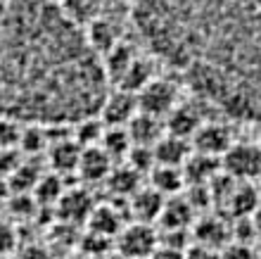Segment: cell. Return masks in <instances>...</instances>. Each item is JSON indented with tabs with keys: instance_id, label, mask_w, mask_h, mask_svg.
Wrapping results in <instances>:
<instances>
[{
	"instance_id": "1",
	"label": "cell",
	"mask_w": 261,
	"mask_h": 259,
	"mask_svg": "<svg viewBox=\"0 0 261 259\" xmlns=\"http://www.w3.org/2000/svg\"><path fill=\"white\" fill-rule=\"evenodd\" d=\"M157 62L216 112L261 122V0H133Z\"/></svg>"
},
{
	"instance_id": "2",
	"label": "cell",
	"mask_w": 261,
	"mask_h": 259,
	"mask_svg": "<svg viewBox=\"0 0 261 259\" xmlns=\"http://www.w3.org/2000/svg\"><path fill=\"white\" fill-rule=\"evenodd\" d=\"M102 57L60 3L0 0V116L79 124L107 98Z\"/></svg>"
},
{
	"instance_id": "3",
	"label": "cell",
	"mask_w": 261,
	"mask_h": 259,
	"mask_svg": "<svg viewBox=\"0 0 261 259\" xmlns=\"http://www.w3.org/2000/svg\"><path fill=\"white\" fill-rule=\"evenodd\" d=\"M138 96V109L147 112L152 116H166L176 105H178V88L173 81L166 79H152Z\"/></svg>"
},
{
	"instance_id": "4",
	"label": "cell",
	"mask_w": 261,
	"mask_h": 259,
	"mask_svg": "<svg viewBox=\"0 0 261 259\" xmlns=\"http://www.w3.org/2000/svg\"><path fill=\"white\" fill-rule=\"evenodd\" d=\"M159 240L154 236L150 224L138 221L133 226H126L119 231V252L128 259H147L157 250Z\"/></svg>"
},
{
	"instance_id": "5",
	"label": "cell",
	"mask_w": 261,
	"mask_h": 259,
	"mask_svg": "<svg viewBox=\"0 0 261 259\" xmlns=\"http://www.w3.org/2000/svg\"><path fill=\"white\" fill-rule=\"evenodd\" d=\"M226 174L238 181L261 176V150L256 145H230L223 159Z\"/></svg>"
},
{
	"instance_id": "6",
	"label": "cell",
	"mask_w": 261,
	"mask_h": 259,
	"mask_svg": "<svg viewBox=\"0 0 261 259\" xmlns=\"http://www.w3.org/2000/svg\"><path fill=\"white\" fill-rule=\"evenodd\" d=\"M138 112V96L130 90L119 88L117 93H107L97 116H102L110 126H126Z\"/></svg>"
},
{
	"instance_id": "7",
	"label": "cell",
	"mask_w": 261,
	"mask_h": 259,
	"mask_svg": "<svg viewBox=\"0 0 261 259\" xmlns=\"http://www.w3.org/2000/svg\"><path fill=\"white\" fill-rule=\"evenodd\" d=\"M230 129L223 126V124H202L197 129V133L193 136V143H195V150L197 152H204V155H212V157H219V155H226L228 148H230Z\"/></svg>"
},
{
	"instance_id": "8",
	"label": "cell",
	"mask_w": 261,
	"mask_h": 259,
	"mask_svg": "<svg viewBox=\"0 0 261 259\" xmlns=\"http://www.w3.org/2000/svg\"><path fill=\"white\" fill-rule=\"evenodd\" d=\"M93 207H95V202L90 198V193H86V191H64L62 198L57 200L60 217H62L67 224L88 221Z\"/></svg>"
},
{
	"instance_id": "9",
	"label": "cell",
	"mask_w": 261,
	"mask_h": 259,
	"mask_svg": "<svg viewBox=\"0 0 261 259\" xmlns=\"http://www.w3.org/2000/svg\"><path fill=\"white\" fill-rule=\"evenodd\" d=\"M195 209L190 207L186 198H169L164 200V207L159 211V224L164 231H188V226L193 221Z\"/></svg>"
},
{
	"instance_id": "10",
	"label": "cell",
	"mask_w": 261,
	"mask_h": 259,
	"mask_svg": "<svg viewBox=\"0 0 261 259\" xmlns=\"http://www.w3.org/2000/svg\"><path fill=\"white\" fill-rule=\"evenodd\" d=\"M83 31H86V38H88V43L93 45V50H95L100 57H102L105 53H110V50L119 43L117 27H114V21H110L107 17H95V19H90L88 24L83 27Z\"/></svg>"
},
{
	"instance_id": "11",
	"label": "cell",
	"mask_w": 261,
	"mask_h": 259,
	"mask_svg": "<svg viewBox=\"0 0 261 259\" xmlns=\"http://www.w3.org/2000/svg\"><path fill=\"white\" fill-rule=\"evenodd\" d=\"M169 119H166V129L171 136H178V138H193L197 133V129L202 126V116L199 112L193 107V105H176V107L169 112Z\"/></svg>"
},
{
	"instance_id": "12",
	"label": "cell",
	"mask_w": 261,
	"mask_h": 259,
	"mask_svg": "<svg viewBox=\"0 0 261 259\" xmlns=\"http://www.w3.org/2000/svg\"><path fill=\"white\" fill-rule=\"evenodd\" d=\"M79 174L86 181H105L112 171V157L102 150V148H83L81 152V162H79Z\"/></svg>"
},
{
	"instance_id": "13",
	"label": "cell",
	"mask_w": 261,
	"mask_h": 259,
	"mask_svg": "<svg viewBox=\"0 0 261 259\" xmlns=\"http://www.w3.org/2000/svg\"><path fill=\"white\" fill-rule=\"evenodd\" d=\"M126 131L130 136V143L133 145H154L162 138V124H159V116H152L147 112H140L138 109L136 116L126 124Z\"/></svg>"
},
{
	"instance_id": "14",
	"label": "cell",
	"mask_w": 261,
	"mask_h": 259,
	"mask_svg": "<svg viewBox=\"0 0 261 259\" xmlns=\"http://www.w3.org/2000/svg\"><path fill=\"white\" fill-rule=\"evenodd\" d=\"M154 150V159L157 164H169V167H183L186 159L190 157V148H188L186 138L178 136H162L157 143L152 145Z\"/></svg>"
},
{
	"instance_id": "15",
	"label": "cell",
	"mask_w": 261,
	"mask_h": 259,
	"mask_svg": "<svg viewBox=\"0 0 261 259\" xmlns=\"http://www.w3.org/2000/svg\"><path fill=\"white\" fill-rule=\"evenodd\" d=\"M216 174H219L216 157L204 155V152H195L183 164V176L188 183H209Z\"/></svg>"
},
{
	"instance_id": "16",
	"label": "cell",
	"mask_w": 261,
	"mask_h": 259,
	"mask_svg": "<svg viewBox=\"0 0 261 259\" xmlns=\"http://www.w3.org/2000/svg\"><path fill=\"white\" fill-rule=\"evenodd\" d=\"M164 195L154 188H138L133 193V214H136L138 221H145V224H150V221H157L159 219V211L164 207Z\"/></svg>"
},
{
	"instance_id": "17",
	"label": "cell",
	"mask_w": 261,
	"mask_h": 259,
	"mask_svg": "<svg viewBox=\"0 0 261 259\" xmlns=\"http://www.w3.org/2000/svg\"><path fill=\"white\" fill-rule=\"evenodd\" d=\"M48 152H50V164H53V169L60 171V174H67V171L79 169L83 145L74 143V140H57V143L50 145Z\"/></svg>"
},
{
	"instance_id": "18",
	"label": "cell",
	"mask_w": 261,
	"mask_h": 259,
	"mask_svg": "<svg viewBox=\"0 0 261 259\" xmlns=\"http://www.w3.org/2000/svg\"><path fill=\"white\" fill-rule=\"evenodd\" d=\"M154 79V67H152V60L147 57H133L130 67L126 69V74L121 76L119 81V88L130 90V93H140V90L147 86V83Z\"/></svg>"
},
{
	"instance_id": "19",
	"label": "cell",
	"mask_w": 261,
	"mask_h": 259,
	"mask_svg": "<svg viewBox=\"0 0 261 259\" xmlns=\"http://www.w3.org/2000/svg\"><path fill=\"white\" fill-rule=\"evenodd\" d=\"M136 53L128 48V43H121L119 41L110 53L102 55V67H105V74H107V81H121V76L126 74V69L130 67Z\"/></svg>"
},
{
	"instance_id": "20",
	"label": "cell",
	"mask_w": 261,
	"mask_h": 259,
	"mask_svg": "<svg viewBox=\"0 0 261 259\" xmlns=\"http://www.w3.org/2000/svg\"><path fill=\"white\" fill-rule=\"evenodd\" d=\"M88 224H90V233H97V236H105V238H112V236H117L124 228L119 211L112 209L110 205L93 207V211H90V217H88Z\"/></svg>"
},
{
	"instance_id": "21",
	"label": "cell",
	"mask_w": 261,
	"mask_h": 259,
	"mask_svg": "<svg viewBox=\"0 0 261 259\" xmlns=\"http://www.w3.org/2000/svg\"><path fill=\"white\" fill-rule=\"evenodd\" d=\"M228 209L233 217H249L252 211L259 207V193H256L254 185H249L247 181L242 183H235L233 193L228 195Z\"/></svg>"
},
{
	"instance_id": "22",
	"label": "cell",
	"mask_w": 261,
	"mask_h": 259,
	"mask_svg": "<svg viewBox=\"0 0 261 259\" xmlns=\"http://www.w3.org/2000/svg\"><path fill=\"white\" fill-rule=\"evenodd\" d=\"M195 240L202 243V245H206V247L219 250V247L226 245L228 228H226V224H223L221 219L204 217V219H199L197 226H195Z\"/></svg>"
},
{
	"instance_id": "23",
	"label": "cell",
	"mask_w": 261,
	"mask_h": 259,
	"mask_svg": "<svg viewBox=\"0 0 261 259\" xmlns=\"http://www.w3.org/2000/svg\"><path fill=\"white\" fill-rule=\"evenodd\" d=\"M183 174H180V167H169V164H154L152 169V188L159 191L164 198L169 195H176V193L183 188Z\"/></svg>"
},
{
	"instance_id": "24",
	"label": "cell",
	"mask_w": 261,
	"mask_h": 259,
	"mask_svg": "<svg viewBox=\"0 0 261 259\" xmlns=\"http://www.w3.org/2000/svg\"><path fill=\"white\" fill-rule=\"evenodd\" d=\"M60 5L67 10V14L74 21H79L81 27H86L90 19L100 17V7H102V0H62Z\"/></svg>"
},
{
	"instance_id": "25",
	"label": "cell",
	"mask_w": 261,
	"mask_h": 259,
	"mask_svg": "<svg viewBox=\"0 0 261 259\" xmlns=\"http://www.w3.org/2000/svg\"><path fill=\"white\" fill-rule=\"evenodd\" d=\"M138 174L133 167H119V169H112L110 176H107V183L117 195H133L138 191Z\"/></svg>"
},
{
	"instance_id": "26",
	"label": "cell",
	"mask_w": 261,
	"mask_h": 259,
	"mask_svg": "<svg viewBox=\"0 0 261 259\" xmlns=\"http://www.w3.org/2000/svg\"><path fill=\"white\" fill-rule=\"evenodd\" d=\"M102 150L107 152V155L114 159V157H121V155H128L130 150V136H128V131L121 129V126H112L110 131H105L102 133Z\"/></svg>"
},
{
	"instance_id": "27",
	"label": "cell",
	"mask_w": 261,
	"mask_h": 259,
	"mask_svg": "<svg viewBox=\"0 0 261 259\" xmlns=\"http://www.w3.org/2000/svg\"><path fill=\"white\" fill-rule=\"evenodd\" d=\"M45 129L41 124H24L21 126V136H19V148L27 155H36V152L45 150Z\"/></svg>"
},
{
	"instance_id": "28",
	"label": "cell",
	"mask_w": 261,
	"mask_h": 259,
	"mask_svg": "<svg viewBox=\"0 0 261 259\" xmlns=\"http://www.w3.org/2000/svg\"><path fill=\"white\" fill-rule=\"evenodd\" d=\"M34 191H36V200H38V202H43V205H55L57 200L62 198L64 188L57 176H41L38 183L34 185Z\"/></svg>"
},
{
	"instance_id": "29",
	"label": "cell",
	"mask_w": 261,
	"mask_h": 259,
	"mask_svg": "<svg viewBox=\"0 0 261 259\" xmlns=\"http://www.w3.org/2000/svg\"><path fill=\"white\" fill-rule=\"evenodd\" d=\"M21 136V124L14 119L0 116V150H14L19 145Z\"/></svg>"
},
{
	"instance_id": "30",
	"label": "cell",
	"mask_w": 261,
	"mask_h": 259,
	"mask_svg": "<svg viewBox=\"0 0 261 259\" xmlns=\"http://www.w3.org/2000/svg\"><path fill=\"white\" fill-rule=\"evenodd\" d=\"M14 250H17V233L10 221L0 219V257H7Z\"/></svg>"
},
{
	"instance_id": "31",
	"label": "cell",
	"mask_w": 261,
	"mask_h": 259,
	"mask_svg": "<svg viewBox=\"0 0 261 259\" xmlns=\"http://www.w3.org/2000/svg\"><path fill=\"white\" fill-rule=\"evenodd\" d=\"M219 259H256L254 250L245 243H233V245H226L219 252Z\"/></svg>"
},
{
	"instance_id": "32",
	"label": "cell",
	"mask_w": 261,
	"mask_h": 259,
	"mask_svg": "<svg viewBox=\"0 0 261 259\" xmlns=\"http://www.w3.org/2000/svg\"><path fill=\"white\" fill-rule=\"evenodd\" d=\"M12 259H53L50 252L45 247H38V245H24L19 250H14V257Z\"/></svg>"
},
{
	"instance_id": "33",
	"label": "cell",
	"mask_w": 261,
	"mask_h": 259,
	"mask_svg": "<svg viewBox=\"0 0 261 259\" xmlns=\"http://www.w3.org/2000/svg\"><path fill=\"white\" fill-rule=\"evenodd\" d=\"M152 259H186V250H180V247H171V245H164V243H159L157 250L152 252Z\"/></svg>"
},
{
	"instance_id": "34",
	"label": "cell",
	"mask_w": 261,
	"mask_h": 259,
	"mask_svg": "<svg viewBox=\"0 0 261 259\" xmlns=\"http://www.w3.org/2000/svg\"><path fill=\"white\" fill-rule=\"evenodd\" d=\"M186 259H219L214 247H206L202 243H195L190 250H186Z\"/></svg>"
},
{
	"instance_id": "35",
	"label": "cell",
	"mask_w": 261,
	"mask_h": 259,
	"mask_svg": "<svg viewBox=\"0 0 261 259\" xmlns=\"http://www.w3.org/2000/svg\"><path fill=\"white\" fill-rule=\"evenodd\" d=\"M249 217H252V224H254V228H256V236H261V205L256 207Z\"/></svg>"
},
{
	"instance_id": "36",
	"label": "cell",
	"mask_w": 261,
	"mask_h": 259,
	"mask_svg": "<svg viewBox=\"0 0 261 259\" xmlns=\"http://www.w3.org/2000/svg\"><path fill=\"white\" fill-rule=\"evenodd\" d=\"M114 3H133V0H114Z\"/></svg>"
},
{
	"instance_id": "37",
	"label": "cell",
	"mask_w": 261,
	"mask_h": 259,
	"mask_svg": "<svg viewBox=\"0 0 261 259\" xmlns=\"http://www.w3.org/2000/svg\"><path fill=\"white\" fill-rule=\"evenodd\" d=\"M48 3H62V0H48Z\"/></svg>"
},
{
	"instance_id": "38",
	"label": "cell",
	"mask_w": 261,
	"mask_h": 259,
	"mask_svg": "<svg viewBox=\"0 0 261 259\" xmlns=\"http://www.w3.org/2000/svg\"><path fill=\"white\" fill-rule=\"evenodd\" d=\"M259 259H261V245H259Z\"/></svg>"
},
{
	"instance_id": "39",
	"label": "cell",
	"mask_w": 261,
	"mask_h": 259,
	"mask_svg": "<svg viewBox=\"0 0 261 259\" xmlns=\"http://www.w3.org/2000/svg\"><path fill=\"white\" fill-rule=\"evenodd\" d=\"M0 259H5V257H0Z\"/></svg>"
}]
</instances>
